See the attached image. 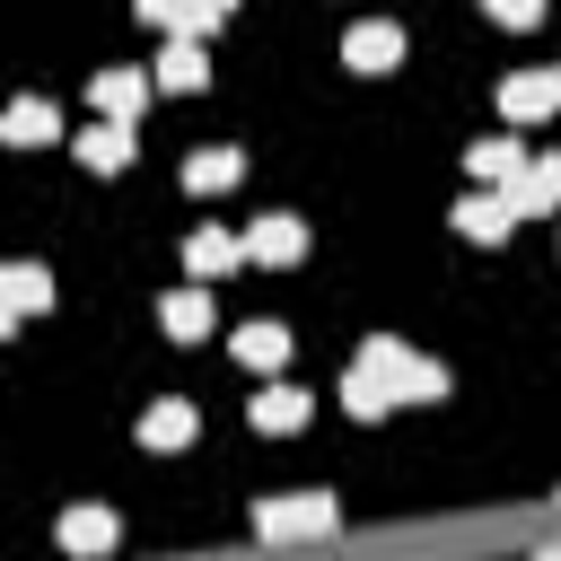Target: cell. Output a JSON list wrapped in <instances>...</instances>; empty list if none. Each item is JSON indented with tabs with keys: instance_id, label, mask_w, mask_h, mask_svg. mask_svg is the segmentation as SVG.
I'll use <instances>...</instances> for the list:
<instances>
[{
	"instance_id": "obj_1",
	"label": "cell",
	"mask_w": 561,
	"mask_h": 561,
	"mask_svg": "<svg viewBox=\"0 0 561 561\" xmlns=\"http://www.w3.org/2000/svg\"><path fill=\"white\" fill-rule=\"evenodd\" d=\"M359 377H377L394 403H438V394H447V368H438V359H421V351H403L394 333L359 342Z\"/></svg>"
},
{
	"instance_id": "obj_2",
	"label": "cell",
	"mask_w": 561,
	"mask_h": 561,
	"mask_svg": "<svg viewBox=\"0 0 561 561\" xmlns=\"http://www.w3.org/2000/svg\"><path fill=\"white\" fill-rule=\"evenodd\" d=\"M333 526H342V508L324 491H298V500H263L254 508V535L263 543H307V535H333Z\"/></svg>"
},
{
	"instance_id": "obj_3",
	"label": "cell",
	"mask_w": 561,
	"mask_h": 561,
	"mask_svg": "<svg viewBox=\"0 0 561 561\" xmlns=\"http://www.w3.org/2000/svg\"><path fill=\"white\" fill-rule=\"evenodd\" d=\"M149 88H158L149 70H96V79H88V105H96L105 123H131V114L149 105Z\"/></svg>"
},
{
	"instance_id": "obj_4",
	"label": "cell",
	"mask_w": 561,
	"mask_h": 561,
	"mask_svg": "<svg viewBox=\"0 0 561 561\" xmlns=\"http://www.w3.org/2000/svg\"><path fill=\"white\" fill-rule=\"evenodd\" d=\"M500 114H508V123L561 114V70H517V79H500Z\"/></svg>"
},
{
	"instance_id": "obj_5",
	"label": "cell",
	"mask_w": 561,
	"mask_h": 561,
	"mask_svg": "<svg viewBox=\"0 0 561 561\" xmlns=\"http://www.w3.org/2000/svg\"><path fill=\"white\" fill-rule=\"evenodd\" d=\"M298 254H307V228H298L289 210H263V219L245 228V263H272V272H280V263H298Z\"/></svg>"
},
{
	"instance_id": "obj_6",
	"label": "cell",
	"mask_w": 561,
	"mask_h": 561,
	"mask_svg": "<svg viewBox=\"0 0 561 561\" xmlns=\"http://www.w3.org/2000/svg\"><path fill=\"white\" fill-rule=\"evenodd\" d=\"M342 61H351V70H394V61H403V26H386V18H359V26L342 35Z\"/></svg>"
},
{
	"instance_id": "obj_7",
	"label": "cell",
	"mask_w": 561,
	"mask_h": 561,
	"mask_svg": "<svg viewBox=\"0 0 561 561\" xmlns=\"http://www.w3.org/2000/svg\"><path fill=\"white\" fill-rule=\"evenodd\" d=\"M167 96H193L202 79H210V61H202V35H167V53H158V70H149Z\"/></svg>"
},
{
	"instance_id": "obj_8",
	"label": "cell",
	"mask_w": 561,
	"mask_h": 561,
	"mask_svg": "<svg viewBox=\"0 0 561 561\" xmlns=\"http://www.w3.org/2000/svg\"><path fill=\"white\" fill-rule=\"evenodd\" d=\"M508 228H517L508 193H465V202H456V237H473V245H500Z\"/></svg>"
},
{
	"instance_id": "obj_9",
	"label": "cell",
	"mask_w": 561,
	"mask_h": 561,
	"mask_svg": "<svg viewBox=\"0 0 561 561\" xmlns=\"http://www.w3.org/2000/svg\"><path fill=\"white\" fill-rule=\"evenodd\" d=\"M53 535H61V552L96 561V552H114V535H123V526H114V508H61V526H53Z\"/></svg>"
},
{
	"instance_id": "obj_10",
	"label": "cell",
	"mask_w": 561,
	"mask_h": 561,
	"mask_svg": "<svg viewBox=\"0 0 561 561\" xmlns=\"http://www.w3.org/2000/svg\"><path fill=\"white\" fill-rule=\"evenodd\" d=\"M237 254H245V245H237L228 228H193V237H184V272H193V280H219V272H237Z\"/></svg>"
},
{
	"instance_id": "obj_11",
	"label": "cell",
	"mask_w": 561,
	"mask_h": 561,
	"mask_svg": "<svg viewBox=\"0 0 561 561\" xmlns=\"http://www.w3.org/2000/svg\"><path fill=\"white\" fill-rule=\"evenodd\" d=\"M0 131H9L18 149H44V140H61V114H53L44 96H18V105L0 114Z\"/></svg>"
},
{
	"instance_id": "obj_12",
	"label": "cell",
	"mask_w": 561,
	"mask_h": 561,
	"mask_svg": "<svg viewBox=\"0 0 561 561\" xmlns=\"http://www.w3.org/2000/svg\"><path fill=\"white\" fill-rule=\"evenodd\" d=\"M158 316H167V333H175V342H202V333H210V280H184Z\"/></svg>"
},
{
	"instance_id": "obj_13",
	"label": "cell",
	"mask_w": 561,
	"mask_h": 561,
	"mask_svg": "<svg viewBox=\"0 0 561 561\" xmlns=\"http://www.w3.org/2000/svg\"><path fill=\"white\" fill-rule=\"evenodd\" d=\"M237 359L272 377V368L289 359V324H272V316H254V324H237Z\"/></svg>"
},
{
	"instance_id": "obj_14",
	"label": "cell",
	"mask_w": 561,
	"mask_h": 561,
	"mask_svg": "<svg viewBox=\"0 0 561 561\" xmlns=\"http://www.w3.org/2000/svg\"><path fill=\"white\" fill-rule=\"evenodd\" d=\"M131 9H140L149 26H167V35H210V26H219L210 0H131Z\"/></svg>"
},
{
	"instance_id": "obj_15",
	"label": "cell",
	"mask_w": 561,
	"mask_h": 561,
	"mask_svg": "<svg viewBox=\"0 0 561 561\" xmlns=\"http://www.w3.org/2000/svg\"><path fill=\"white\" fill-rule=\"evenodd\" d=\"M79 167H96V175L131 167V131H123V123H88V131H79Z\"/></svg>"
},
{
	"instance_id": "obj_16",
	"label": "cell",
	"mask_w": 561,
	"mask_h": 561,
	"mask_svg": "<svg viewBox=\"0 0 561 561\" xmlns=\"http://www.w3.org/2000/svg\"><path fill=\"white\" fill-rule=\"evenodd\" d=\"M465 167L500 193V184H517V175H526V149H517V140H473V149H465Z\"/></svg>"
},
{
	"instance_id": "obj_17",
	"label": "cell",
	"mask_w": 561,
	"mask_h": 561,
	"mask_svg": "<svg viewBox=\"0 0 561 561\" xmlns=\"http://www.w3.org/2000/svg\"><path fill=\"white\" fill-rule=\"evenodd\" d=\"M184 438H193V403L184 394H167V403L140 412V447H184Z\"/></svg>"
},
{
	"instance_id": "obj_18",
	"label": "cell",
	"mask_w": 561,
	"mask_h": 561,
	"mask_svg": "<svg viewBox=\"0 0 561 561\" xmlns=\"http://www.w3.org/2000/svg\"><path fill=\"white\" fill-rule=\"evenodd\" d=\"M237 175H245L237 149H193V158H184V184H193V193H228Z\"/></svg>"
},
{
	"instance_id": "obj_19",
	"label": "cell",
	"mask_w": 561,
	"mask_h": 561,
	"mask_svg": "<svg viewBox=\"0 0 561 561\" xmlns=\"http://www.w3.org/2000/svg\"><path fill=\"white\" fill-rule=\"evenodd\" d=\"M298 421H307V394H298V386H263V394H254V430H272V438H289Z\"/></svg>"
},
{
	"instance_id": "obj_20",
	"label": "cell",
	"mask_w": 561,
	"mask_h": 561,
	"mask_svg": "<svg viewBox=\"0 0 561 561\" xmlns=\"http://www.w3.org/2000/svg\"><path fill=\"white\" fill-rule=\"evenodd\" d=\"M44 298H53V280H44L35 263H9V272H0V307H9V316H35Z\"/></svg>"
},
{
	"instance_id": "obj_21",
	"label": "cell",
	"mask_w": 561,
	"mask_h": 561,
	"mask_svg": "<svg viewBox=\"0 0 561 561\" xmlns=\"http://www.w3.org/2000/svg\"><path fill=\"white\" fill-rule=\"evenodd\" d=\"M342 403H351V412H359V421H377V412H386V403H394V394H386V386H377V377H359V368H351V377H342Z\"/></svg>"
},
{
	"instance_id": "obj_22",
	"label": "cell",
	"mask_w": 561,
	"mask_h": 561,
	"mask_svg": "<svg viewBox=\"0 0 561 561\" xmlns=\"http://www.w3.org/2000/svg\"><path fill=\"white\" fill-rule=\"evenodd\" d=\"M508 193V210H552V184H543V167H526L517 184H500Z\"/></svg>"
},
{
	"instance_id": "obj_23",
	"label": "cell",
	"mask_w": 561,
	"mask_h": 561,
	"mask_svg": "<svg viewBox=\"0 0 561 561\" xmlns=\"http://www.w3.org/2000/svg\"><path fill=\"white\" fill-rule=\"evenodd\" d=\"M482 9H491L500 26H535V18H543V0H482Z\"/></svg>"
},
{
	"instance_id": "obj_24",
	"label": "cell",
	"mask_w": 561,
	"mask_h": 561,
	"mask_svg": "<svg viewBox=\"0 0 561 561\" xmlns=\"http://www.w3.org/2000/svg\"><path fill=\"white\" fill-rule=\"evenodd\" d=\"M543 184H552V202H561V149H552V158H543Z\"/></svg>"
},
{
	"instance_id": "obj_25",
	"label": "cell",
	"mask_w": 561,
	"mask_h": 561,
	"mask_svg": "<svg viewBox=\"0 0 561 561\" xmlns=\"http://www.w3.org/2000/svg\"><path fill=\"white\" fill-rule=\"evenodd\" d=\"M210 9H219V18H228V9H237V0H210Z\"/></svg>"
},
{
	"instance_id": "obj_26",
	"label": "cell",
	"mask_w": 561,
	"mask_h": 561,
	"mask_svg": "<svg viewBox=\"0 0 561 561\" xmlns=\"http://www.w3.org/2000/svg\"><path fill=\"white\" fill-rule=\"evenodd\" d=\"M535 561H561V543H552V552H535Z\"/></svg>"
}]
</instances>
